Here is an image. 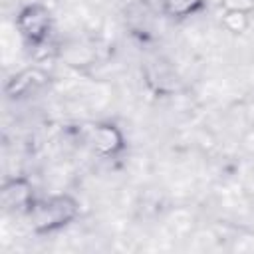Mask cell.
Masks as SVG:
<instances>
[{
	"label": "cell",
	"instance_id": "8992f818",
	"mask_svg": "<svg viewBox=\"0 0 254 254\" xmlns=\"http://www.w3.org/2000/svg\"><path fill=\"white\" fill-rule=\"evenodd\" d=\"M145 81L157 95H171L177 91L179 77L167 62L155 60V62H149L145 67Z\"/></svg>",
	"mask_w": 254,
	"mask_h": 254
},
{
	"label": "cell",
	"instance_id": "52a82bcc",
	"mask_svg": "<svg viewBox=\"0 0 254 254\" xmlns=\"http://www.w3.org/2000/svg\"><path fill=\"white\" fill-rule=\"evenodd\" d=\"M208 6V0H161V16L169 22H185L198 16Z\"/></svg>",
	"mask_w": 254,
	"mask_h": 254
},
{
	"label": "cell",
	"instance_id": "ba28073f",
	"mask_svg": "<svg viewBox=\"0 0 254 254\" xmlns=\"http://www.w3.org/2000/svg\"><path fill=\"white\" fill-rule=\"evenodd\" d=\"M220 24L226 32L234 34V36H240L248 30L250 26V16L248 14H238V12H222L220 16Z\"/></svg>",
	"mask_w": 254,
	"mask_h": 254
},
{
	"label": "cell",
	"instance_id": "6da1fadb",
	"mask_svg": "<svg viewBox=\"0 0 254 254\" xmlns=\"http://www.w3.org/2000/svg\"><path fill=\"white\" fill-rule=\"evenodd\" d=\"M79 212H81L79 200L69 192H60L50 196H38L32 208L28 210L26 218L30 230L36 236H50L75 222Z\"/></svg>",
	"mask_w": 254,
	"mask_h": 254
},
{
	"label": "cell",
	"instance_id": "5b68a950",
	"mask_svg": "<svg viewBox=\"0 0 254 254\" xmlns=\"http://www.w3.org/2000/svg\"><path fill=\"white\" fill-rule=\"evenodd\" d=\"M50 81V75L40 65H28L16 73H12L4 83V95L10 101H22L36 95Z\"/></svg>",
	"mask_w": 254,
	"mask_h": 254
},
{
	"label": "cell",
	"instance_id": "9c48e42d",
	"mask_svg": "<svg viewBox=\"0 0 254 254\" xmlns=\"http://www.w3.org/2000/svg\"><path fill=\"white\" fill-rule=\"evenodd\" d=\"M218 6L222 12H238L248 16H252L254 12V0H220Z\"/></svg>",
	"mask_w": 254,
	"mask_h": 254
},
{
	"label": "cell",
	"instance_id": "277c9868",
	"mask_svg": "<svg viewBox=\"0 0 254 254\" xmlns=\"http://www.w3.org/2000/svg\"><path fill=\"white\" fill-rule=\"evenodd\" d=\"M36 198H38L36 189L28 177L18 175V177L4 179L2 189H0V202L6 212L26 216Z\"/></svg>",
	"mask_w": 254,
	"mask_h": 254
},
{
	"label": "cell",
	"instance_id": "3957f363",
	"mask_svg": "<svg viewBox=\"0 0 254 254\" xmlns=\"http://www.w3.org/2000/svg\"><path fill=\"white\" fill-rule=\"evenodd\" d=\"M83 145L99 159L113 161L127 151V139L123 129L115 121H93L81 127Z\"/></svg>",
	"mask_w": 254,
	"mask_h": 254
},
{
	"label": "cell",
	"instance_id": "7a4b0ae2",
	"mask_svg": "<svg viewBox=\"0 0 254 254\" xmlns=\"http://www.w3.org/2000/svg\"><path fill=\"white\" fill-rule=\"evenodd\" d=\"M14 24H16V32L22 38V42L32 50H40L48 46V42L52 40L56 22H54L52 10L46 4L30 2V4H24L16 12Z\"/></svg>",
	"mask_w": 254,
	"mask_h": 254
}]
</instances>
